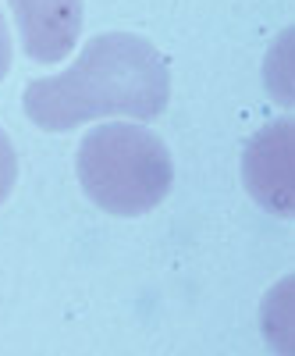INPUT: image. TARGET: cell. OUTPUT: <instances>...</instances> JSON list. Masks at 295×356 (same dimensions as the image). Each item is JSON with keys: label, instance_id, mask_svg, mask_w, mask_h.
<instances>
[{"label": "cell", "instance_id": "cell-1", "mask_svg": "<svg viewBox=\"0 0 295 356\" xmlns=\"http://www.w3.org/2000/svg\"><path fill=\"white\" fill-rule=\"evenodd\" d=\"M167 97L171 72L160 50L135 33H103L85 43L68 72L28 82L22 107L43 132H68L110 114L153 122Z\"/></svg>", "mask_w": 295, "mask_h": 356}, {"label": "cell", "instance_id": "cell-2", "mask_svg": "<svg viewBox=\"0 0 295 356\" xmlns=\"http://www.w3.org/2000/svg\"><path fill=\"white\" fill-rule=\"evenodd\" d=\"M75 171L85 196L114 218L150 214L174 182L164 139L128 122H110L85 136L78 143Z\"/></svg>", "mask_w": 295, "mask_h": 356}, {"label": "cell", "instance_id": "cell-3", "mask_svg": "<svg viewBox=\"0 0 295 356\" xmlns=\"http://www.w3.org/2000/svg\"><path fill=\"white\" fill-rule=\"evenodd\" d=\"M242 178L249 196L274 218L295 214L292 196V118L260 129L242 157Z\"/></svg>", "mask_w": 295, "mask_h": 356}, {"label": "cell", "instance_id": "cell-4", "mask_svg": "<svg viewBox=\"0 0 295 356\" xmlns=\"http://www.w3.org/2000/svg\"><path fill=\"white\" fill-rule=\"evenodd\" d=\"M22 50L40 65H57L82 33V0H8Z\"/></svg>", "mask_w": 295, "mask_h": 356}, {"label": "cell", "instance_id": "cell-5", "mask_svg": "<svg viewBox=\"0 0 295 356\" xmlns=\"http://www.w3.org/2000/svg\"><path fill=\"white\" fill-rule=\"evenodd\" d=\"M15 182H18V157H15V146H11L8 132L0 129V203L11 196Z\"/></svg>", "mask_w": 295, "mask_h": 356}, {"label": "cell", "instance_id": "cell-6", "mask_svg": "<svg viewBox=\"0 0 295 356\" xmlns=\"http://www.w3.org/2000/svg\"><path fill=\"white\" fill-rule=\"evenodd\" d=\"M11 72V33H8V22L4 11H0V79Z\"/></svg>", "mask_w": 295, "mask_h": 356}]
</instances>
